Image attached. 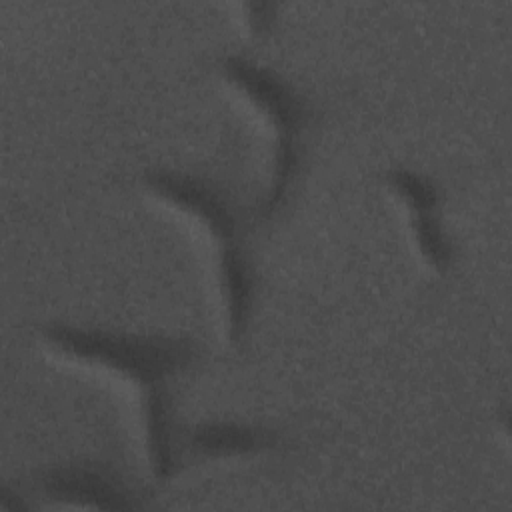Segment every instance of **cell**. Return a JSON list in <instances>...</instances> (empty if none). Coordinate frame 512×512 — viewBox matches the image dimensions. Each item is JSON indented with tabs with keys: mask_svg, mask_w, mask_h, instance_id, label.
<instances>
[{
	"mask_svg": "<svg viewBox=\"0 0 512 512\" xmlns=\"http://www.w3.org/2000/svg\"><path fill=\"white\" fill-rule=\"evenodd\" d=\"M140 184L152 196L190 214L210 236L226 336L234 348H242L256 304V268L248 246V234L256 224L250 208H242L220 182L176 168H148L140 174Z\"/></svg>",
	"mask_w": 512,
	"mask_h": 512,
	"instance_id": "1",
	"label": "cell"
},
{
	"mask_svg": "<svg viewBox=\"0 0 512 512\" xmlns=\"http://www.w3.org/2000/svg\"><path fill=\"white\" fill-rule=\"evenodd\" d=\"M218 74L258 110L274 132L270 182L262 198L250 206L258 226L274 222L292 202L308 160V134L314 124L310 100L270 66L240 54L224 52L214 62Z\"/></svg>",
	"mask_w": 512,
	"mask_h": 512,
	"instance_id": "2",
	"label": "cell"
},
{
	"mask_svg": "<svg viewBox=\"0 0 512 512\" xmlns=\"http://www.w3.org/2000/svg\"><path fill=\"white\" fill-rule=\"evenodd\" d=\"M36 332L58 354L130 382L138 396L168 390L204 358V346L186 334H136L60 320L40 324Z\"/></svg>",
	"mask_w": 512,
	"mask_h": 512,
	"instance_id": "3",
	"label": "cell"
},
{
	"mask_svg": "<svg viewBox=\"0 0 512 512\" xmlns=\"http://www.w3.org/2000/svg\"><path fill=\"white\" fill-rule=\"evenodd\" d=\"M382 180L402 198L424 264L440 276L450 272L456 266L458 248L444 222V190L438 180L404 164L388 166Z\"/></svg>",
	"mask_w": 512,
	"mask_h": 512,
	"instance_id": "4",
	"label": "cell"
},
{
	"mask_svg": "<svg viewBox=\"0 0 512 512\" xmlns=\"http://www.w3.org/2000/svg\"><path fill=\"white\" fill-rule=\"evenodd\" d=\"M40 496L70 506L100 510H142L150 494L128 484L112 468L98 462H68L42 468L32 478Z\"/></svg>",
	"mask_w": 512,
	"mask_h": 512,
	"instance_id": "5",
	"label": "cell"
},
{
	"mask_svg": "<svg viewBox=\"0 0 512 512\" xmlns=\"http://www.w3.org/2000/svg\"><path fill=\"white\" fill-rule=\"evenodd\" d=\"M290 444L292 440L274 426L240 420H202L184 424L180 438L184 468L200 460L278 452Z\"/></svg>",
	"mask_w": 512,
	"mask_h": 512,
	"instance_id": "6",
	"label": "cell"
},
{
	"mask_svg": "<svg viewBox=\"0 0 512 512\" xmlns=\"http://www.w3.org/2000/svg\"><path fill=\"white\" fill-rule=\"evenodd\" d=\"M278 4L276 2H246L242 4V16L246 22L248 32L256 40H264L272 36L278 24Z\"/></svg>",
	"mask_w": 512,
	"mask_h": 512,
	"instance_id": "7",
	"label": "cell"
}]
</instances>
